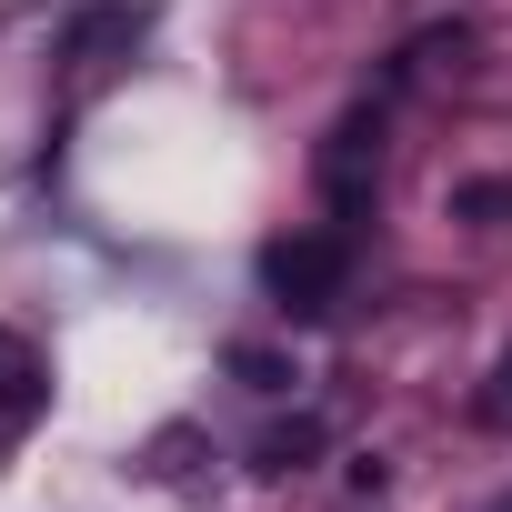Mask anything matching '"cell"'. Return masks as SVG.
Here are the masks:
<instances>
[{"mask_svg": "<svg viewBox=\"0 0 512 512\" xmlns=\"http://www.w3.org/2000/svg\"><path fill=\"white\" fill-rule=\"evenodd\" d=\"M372 191H382V101H352V111L332 121V141H322V201H332L342 221H362Z\"/></svg>", "mask_w": 512, "mask_h": 512, "instance_id": "obj_2", "label": "cell"}, {"mask_svg": "<svg viewBox=\"0 0 512 512\" xmlns=\"http://www.w3.org/2000/svg\"><path fill=\"white\" fill-rule=\"evenodd\" d=\"M452 211H462V221H502V211H512V171H502V181H462Z\"/></svg>", "mask_w": 512, "mask_h": 512, "instance_id": "obj_6", "label": "cell"}, {"mask_svg": "<svg viewBox=\"0 0 512 512\" xmlns=\"http://www.w3.org/2000/svg\"><path fill=\"white\" fill-rule=\"evenodd\" d=\"M482 422H502V432H512V352H502V362H492V382H482Z\"/></svg>", "mask_w": 512, "mask_h": 512, "instance_id": "obj_8", "label": "cell"}, {"mask_svg": "<svg viewBox=\"0 0 512 512\" xmlns=\"http://www.w3.org/2000/svg\"><path fill=\"white\" fill-rule=\"evenodd\" d=\"M41 402H51L41 352H31L21 332H0V442H11V432H31V422H41Z\"/></svg>", "mask_w": 512, "mask_h": 512, "instance_id": "obj_3", "label": "cell"}, {"mask_svg": "<svg viewBox=\"0 0 512 512\" xmlns=\"http://www.w3.org/2000/svg\"><path fill=\"white\" fill-rule=\"evenodd\" d=\"M141 41V11H81L71 21V61H101V51H131Z\"/></svg>", "mask_w": 512, "mask_h": 512, "instance_id": "obj_4", "label": "cell"}, {"mask_svg": "<svg viewBox=\"0 0 512 512\" xmlns=\"http://www.w3.org/2000/svg\"><path fill=\"white\" fill-rule=\"evenodd\" d=\"M312 452H322V422H292V432L262 442V472H292V462H312Z\"/></svg>", "mask_w": 512, "mask_h": 512, "instance_id": "obj_5", "label": "cell"}, {"mask_svg": "<svg viewBox=\"0 0 512 512\" xmlns=\"http://www.w3.org/2000/svg\"><path fill=\"white\" fill-rule=\"evenodd\" d=\"M342 282H352V241H342V231H282V241L262 251V292H272L282 312H332Z\"/></svg>", "mask_w": 512, "mask_h": 512, "instance_id": "obj_1", "label": "cell"}, {"mask_svg": "<svg viewBox=\"0 0 512 512\" xmlns=\"http://www.w3.org/2000/svg\"><path fill=\"white\" fill-rule=\"evenodd\" d=\"M231 372H241L251 392H282V382H292V362H282V352H251V342L231 352Z\"/></svg>", "mask_w": 512, "mask_h": 512, "instance_id": "obj_7", "label": "cell"}, {"mask_svg": "<svg viewBox=\"0 0 512 512\" xmlns=\"http://www.w3.org/2000/svg\"><path fill=\"white\" fill-rule=\"evenodd\" d=\"M492 512H512V492H492Z\"/></svg>", "mask_w": 512, "mask_h": 512, "instance_id": "obj_9", "label": "cell"}]
</instances>
